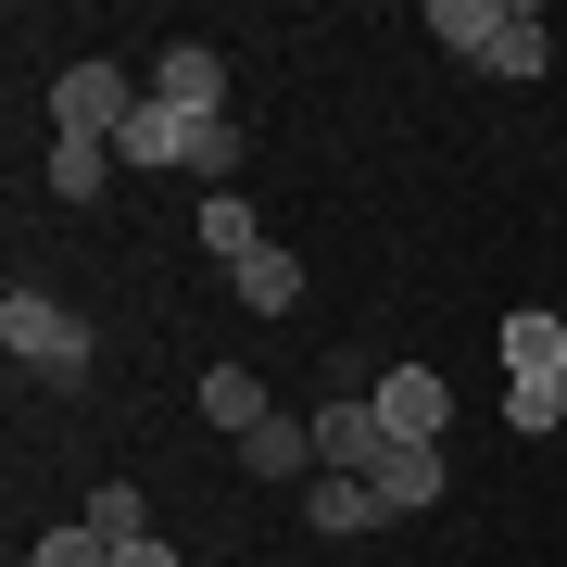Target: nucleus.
Returning a JSON list of instances; mask_svg holds the SVG:
<instances>
[{
    "label": "nucleus",
    "instance_id": "nucleus-5",
    "mask_svg": "<svg viewBox=\"0 0 567 567\" xmlns=\"http://www.w3.org/2000/svg\"><path fill=\"white\" fill-rule=\"evenodd\" d=\"M365 492H379V517H429L442 505V442H391L365 466Z\"/></svg>",
    "mask_w": 567,
    "mask_h": 567
},
{
    "label": "nucleus",
    "instance_id": "nucleus-8",
    "mask_svg": "<svg viewBox=\"0 0 567 567\" xmlns=\"http://www.w3.org/2000/svg\"><path fill=\"white\" fill-rule=\"evenodd\" d=\"M203 126H215V114H177V102H140V114H126V164H189V152H203Z\"/></svg>",
    "mask_w": 567,
    "mask_h": 567
},
{
    "label": "nucleus",
    "instance_id": "nucleus-16",
    "mask_svg": "<svg viewBox=\"0 0 567 567\" xmlns=\"http://www.w3.org/2000/svg\"><path fill=\"white\" fill-rule=\"evenodd\" d=\"M89 529H102V543H152V505H140V480H102V492H89Z\"/></svg>",
    "mask_w": 567,
    "mask_h": 567
},
{
    "label": "nucleus",
    "instance_id": "nucleus-7",
    "mask_svg": "<svg viewBox=\"0 0 567 567\" xmlns=\"http://www.w3.org/2000/svg\"><path fill=\"white\" fill-rule=\"evenodd\" d=\"M379 454H391L379 404H328V416H316V466H328V480H365V466H379Z\"/></svg>",
    "mask_w": 567,
    "mask_h": 567
},
{
    "label": "nucleus",
    "instance_id": "nucleus-1",
    "mask_svg": "<svg viewBox=\"0 0 567 567\" xmlns=\"http://www.w3.org/2000/svg\"><path fill=\"white\" fill-rule=\"evenodd\" d=\"M429 39L466 51L480 76H543L555 63V25L529 13V0H429Z\"/></svg>",
    "mask_w": 567,
    "mask_h": 567
},
{
    "label": "nucleus",
    "instance_id": "nucleus-2",
    "mask_svg": "<svg viewBox=\"0 0 567 567\" xmlns=\"http://www.w3.org/2000/svg\"><path fill=\"white\" fill-rule=\"evenodd\" d=\"M0 341H13V365H39L51 391H76L89 379V328L51 303V290H13V303H0Z\"/></svg>",
    "mask_w": 567,
    "mask_h": 567
},
{
    "label": "nucleus",
    "instance_id": "nucleus-17",
    "mask_svg": "<svg viewBox=\"0 0 567 567\" xmlns=\"http://www.w3.org/2000/svg\"><path fill=\"white\" fill-rule=\"evenodd\" d=\"M505 416H517V442L567 429V379H505Z\"/></svg>",
    "mask_w": 567,
    "mask_h": 567
},
{
    "label": "nucleus",
    "instance_id": "nucleus-12",
    "mask_svg": "<svg viewBox=\"0 0 567 567\" xmlns=\"http://www.w3.org/2000/svg\"><path fill=\"white\" fill-rule=\"evenodd\" d=\"M227 278H240V303H252V316H290V303H303V265H290L278 240H265V252H240Z\"/></svg>",
    "mask_w": 567,
    "mask_h": 567
},
{
    "label": "nucleus",
    "instance_id": "nucleus-11",
    "mask_svg": "<svg viewBox=\"0 0 567 567\" xmlns=\"http://www.w3.org/2000/svg\"><path fill=\"white\" fill-rule=\"evenodd\" d=\"M203 416L227 429V442H252V429L278 416V404H265V379H252V365H215V379H203Z\"/></svg>",
    "mask_w": 567,
    "mask_h": 567
},
{
    "label": "nucleus",
    "instance_id": "nucleus-13",
    "mask_svg": "<svg viewBox=\"0 0 567 567\" xmlns=\"http://www.w3.org/2000/svg\"><path fill=\"white\" fill-rule=\"evenodd\" d=\"M114 177V140H51V203H102Z\"/></svg>",
    "mask_w": 567,
    "mask_h": 567
},
{
    "label": "nucleus",
    "instance_id": "nucleus-15",
    "mask_svg": "<svg viewBox=\"0 0 567 567\" xmlns=\"http://www.w3.org/2000/svg\"><path fill=\"white\" fill-rule=\"evenodd\" d=\"M353 529H379V492L365 480H316V543H353Z\"/></svg>",
    "mask_w": 567,
    "mask_h": 567
},
{
    "label": "nucleus",
    "instance_id": "nucleus-9",
    "mask_svg": "<svg viewBox=\"0 0 567 567\" xmlns=\"http://www.w3.org/2000/svg\"><path fill=\"white\" fill-rule=\"evenodd\" d=\"M505 379H567V328H555L543 303L505 316Z\"/></svg>",
    "mask_w": 567,
    "mask_h": 567
},
{
    "label": "nucleus",
    "instance_id": "nucleus-14",
    "mask_svg": "<svg viewBox=\"0 0 567 567\" xmlns=\"http://www.w3.org/2000/svg\"><path fill=\"white\" fill-rule=\"evenodd\" d=\"M189 240H203L215 265H240V252H265V227H252V203H240V189H215V203H203V227H189Z\"/></svg>",
    "mask_w": 567,
    "mask_h": 567
},
{
    "label": "nucleus",
    "instance_id": "nucleus-10",
    "mask_svg": "<svg viewBox=\"0 0 567 567\" xmlns=\"http://www.w3.org/2000/svg\"><path fill=\"white\" fill-rule=\"evenodd\" d=\"M240 466H252V480H303V466H316V416H265L240 442Z\"/></svg>",
    "mask_w": 567,
    "mask_h": 567
},
{
    "label": "nucleus",
    "instance_id": "nucleus-3",
    "mask_svg": "<svg viewBox=\"0 0 567 567\" xmlns=\"http://www.w3.org/2000/svg\"><path fill=\"white\" fill-rule=\"evenodd\" d=\"M126 114H140L126 102V63H63L51 76V126L63 140H126Z\"/></svg>",
    "mask_w": 567,
    "mask_h": 567
},
{
    "label": "nucleus",
    "instance_id": "nucleus-19",
    "mask_svg": "<svg viewBox=\"0 0 567 567\" xmlns=\"http://www.w3.org/2000/svg\"><path fill=\"white\" fill-rule=\"evenodd\" d=\"M114 567H177V543H114Z\"/></svg>",
    "mask_w": 567,
    "mask_h": 567
},
{
    "label": "nucleus",
    "instance_id": "nucleus-4",
    "mask_svg": "<svg viewBox=\"0 0 567 567\" xmlns=\"http://www.w3.org/2000/svg\"><path fill=\"white\" fill-rule=\"evenodd\" d=\"M365 404H379V429H391V442H442L454 391H442V365H391V379L365 391Z\"/></svg>",
    "mask_w": 567,
    "mask_h": 567
},
{
    "label": "nucleus",
    "instance_id": "nucleus-6",
    "mask_svg": "<svg viewBox=\"0 0 567 567\" xmlns=\"http://www.w3.org/2000/svg\"><path fill=\"white\" fill-rule=\"evenodd\" d=\"M140 102H177V114H227V63H215L203 39H177V51L152 63V89H140Z\"/></svg>",
    "mask_w": 567,
    "mask_h": 567
},
{
    "label": "nucleus",
    "instance_id": "nucleus-18",
    "mask_svg": "<svg viewBox=\"0 0 567 567\" xmlns=\"http://www.w3.org/2000/svg\"><path fill=\"white\" fill-rule=\"evenodd\" d=\"M25 567H114V543H102V529H89V517H76V529H51V543H39V555H25Z\"/></svg>",
    "mask_w": 567,
    "mask_h": 567
}]
</instances>
